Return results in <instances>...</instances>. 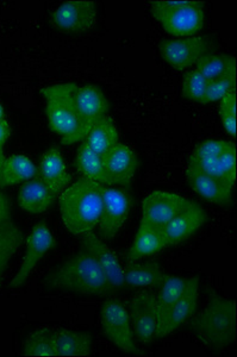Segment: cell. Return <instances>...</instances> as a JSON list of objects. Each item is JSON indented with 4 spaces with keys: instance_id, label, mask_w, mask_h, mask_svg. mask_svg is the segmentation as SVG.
<instances>
[{
    "instance_id": "obj_1",
    "label": "cell",
    "mask_w": 237,
    "mask_h": 357,
    "mask_svg": "<svg viewBox=\"0 0 237 357\" xmlns=\"http://www.w3.org/2000/svg\"><path fill=\"white\" fill-rule=\"evenodd\" d=\"M48 289L82 296H105L115 292L92 254L82 248L47 275Z\"/></svg>"
},
{
    "instance_id": "obj_2",
    "label": "cell",
    "mask_w": 237,
    "mask_h": 357,
    "mask_svg": "<svg viewBox=\"0 0 237 357\" xmlns=\"http://www.w3.org/2000/svg\"><path fill=\"white\" fill-rule=\"evenodd\" d=\"M104 187L82 176L60 193V215L72 235H86L97 227L102 213Z\"/></svg>"
},
{
    "instance_id": "obj_3",
    "label": "cell",
    "mask_w": 237,
    "mask_h": 357,
    "mask_svg": "<svg viewBox=\"0 0 237 357\" xmlns=\"http://www.w3.org/2000/svg\"><path fill=\"white\" fill-rule=\"evenodd\" d=\"M198 341L211 350H222L236 341V301L213 294L208 304L190 323Z\"/></svg>"
},
{
    "instance_id": "obj_4",
    "label": "cell",
    "mask_w": 237,
    "mask_h": 357,
    "mask_svg": "<svg viewBox=\"0 0 237 357\" xmlns=\"http://www.w3.org/2000/svg\"><path fill=\"white\" fill-rule=\"evenodd\" d=\"M74 82L56 84L41 89L45 98V114L50 129L60 135L62 144L70 146L82 142L86 130L82 126L73 102Z\"/></svg>"
},
{
    "instance_id": "obj_5",
    "label": "cell",
    "mask_w": 237,
    "mask_h": 357,
    "mask_svg": "<svg viewBox=\"0 0 237 357\" xmlns=\"http://www.w3.org/2000/svg\"><path fill=\"white\" fill-rule=\"evenodd\" d=\"M100 325L104 336L121 351L139 355L129 311L121 301L109 299L102 305Z\"/></svg>"
},
{
    "instance_id": "obj_6",
    "label": "cell",
    "mask_w": 237,
    "mask_h": 357,
    "mask_svg": "<svg viewBox=\"0 0 237 357\" xmlns=\"http://www.w3.org/2000/svg\"><path fill=\"white\" fill-rule=\"evenodd\" d=\"M196 202L172 192L153 191L146 197L141 210L139 225L161 230L176 215Z\"/></svg>"
},
{
    "instance_id": "obj_7",
    "label": "cell",
    "mask_w": 237,
    "mask_h": 357,
    "mask_svg": "<svg viewBox=\"0 0 237 357\" xmlns=\"http://www.w3.org/2000/svg\"><path fill=\"white\" fill-rule=\"evenodd\" d=\"M159 50L171 67L186 70L193 68L205 54L213 52V43L206 36L180 37L160 42Z\"/></svg>"
},
{
    "instance_id": "obj_8",
    "label": "cell",
    "mask_w": 237,
    "mask_h": 357,
    "mask_svg": "<svg viewBox=\"0 0 237 357\" xmlns=\"http://www.w3.org/2000/svg\"><path fill=\"white\" fill-rule=\"evenodd\" d=\"M131 210V197L115 186L104 187L98 232L102 240L112 241L127 222Z\"/></svg>"
},
{
    "instance_id": "obj_9",
    "label": "cell",
    "mask_w": 237,
    "mask_h": 357,
    "mask_svg": "<svg viewBox=\"0 0 237 357\" xmlns=\"http://www.w3.org/2000/svg\"><path fill=\"white\" fill-rule=\"evenodd\" d=\"M204 5L201 1L186 0L179 8L153 13V17L159 21L169 35L180 37L194 36L201 31L205 22Z\"/></svg>"
},
{
    "instance_id": "obj_10",
    "label": "cell",
    "mask_w": 237,
    "mask_h": 357,
    "mask_svg": "<svg viewBox=\"0 0 237 357\" xmlns=\"http://www.w3.org/2000/svg\"><path fill=\"white\" fill-rule=\"evenodd\" d=\"M55 244L56 243L48 224L45 220L35 224L26 238V247L21 267L11 281L10 287L18 289L23 286L25 281L29 279L33 269L37 267V264L41 262L47 252H49L55 247Z\"/></svg>"
},
{
    "instance_id": "obj_11",
    "label": "cell",
    "mask_w": 237,
    "mask_h": 357,
    "mask_svg": "<svg viewBox=\"0 0 237 357\" xmlns=\"http://www.w3.org/2000/svg\"><path fill=\"white\" fill-rule=\"evenodd\" d=\"M52 22L65 33H85L97 23V5L89 0L66 1L55 10Z\"/></svg>"
},
{
    "instance_id": "obj_12",
    "label": "cell",
    "mask_w": 237,
    "mask_h": 357,
    "mask_svg": "<svg viewBox=\"0 0 237 357\" xmlns=\"http://www.w3.org/2000/svg\"><path fill=\"white\" fill-rule=\"evenodd\" d=\"M129 317L135 338L141 343L156 340L158 335V312L155 296L153 293H139L129 301Z\"/></svg>"
},
{
    "instance_id": "obj_13",
    "label": "cell",
    "mask_w": 237,
    "mask_h": 357,
    "mask_svg": "<svg viewBox=\"0 0 237 357\" xmlns=\"http://www.w3.org/2000/svg\"><path fill=\"white\" fill-rule=\"evenodd\" d=\"M102 158L110 186L130 187L139 169V158L135 151L119 142Z\"/></svg>"
},
{
    "instance_id": "obj_14",
    "label": "cell",
    "mask_w": 237,
    "mask_h": 357,
    "mask_svg": "<svg viewBox=\"0 0 237 357\" xmlns=\"http://www.w3.org/2000/svg\"><path fill=\"white\" fill-rule=\"evenodd\" d=\"M73 102L86 134L91 126L109 114L110 110V104L105 94L94 85L79 86L74 84Z\"/></svg>"
},
{
    "instance_id": "obj_15",
    "label": "cell",
    "mask_w": 237,
    "mask_h": 357,
    "mask_svg": "<svg viewBox=\"0 0 237 357\" xmlns=\"http://www.w3.org/2000/svg\"><path fill=\"white\" fill-rule=\"evenodd\" d=\"M82 237V248H85L87 252L92 254L94 259L97 260L112 289L117 291L125 287L124 269L122 268V264L119 262L115 252L107 247L105 241L102 240L98 235H95L92 231Z\"/></svg>"
},
{
    "instance_id": "obj_16",
    "label": "cell",
    "mask_w": 237,
    "mask_h": 357,
    "mask_svg": "<svg viewBox=\"0 0 237 357\" xmlns=\"http://www.w3.org/2000/svg\"><path fill=\"white\" fill-rule=\"evenodd\" d=\"M208 215L199 204L194 203L174 217L161 229L168 247L185 242L208 222Z\"/></svg>"
},
{
    "instance_id": "obj_17",
    "label": "cell",
    "mask_w": 237,
    "mask_h": 357,
    "mask_svg": "<svg viewBox=\"0 0 237 357\" xmlns=\"http://www.w3.org/2000/svg\"><path fill=\"white\" fill-rule=\"evenodd\" d=\"M236 146L234 144L230 149L217 158H199L190 155L188 167L221 180L234 188L236 181Z\"/></svg>"
},
{
    "instance_id": "obj_18",
    "label": "cell",
    "mask_w": 237,
    "mask_h": 357,
    "mask_svg": "<svg viewBox=\"0 0 237 357\" xmlns=\"http://www.w3.org/2000/svg\"><path fill=\"white\" fill-rule=\"evenodd\" d=\"M186 178L193 191L208 203L218 206H229L231 204L234 188L221 180L188 167L186 169Z\"/></svg>"
},
{
    "instance_id": "obj_19",
    "label": "cell",
    "mask_w": 237,
    "mask_h": 357,
    "mask_svg": "<svg viewBox=\"0 0 237 357\" xmlns=\"http://www.w3.org/2000/svg\"><path fill=\"white\" fill-rule=\"evenodd\" d=\"M58 198L59 195L36 176L22 183L17 195V202L22 210L33 215H40L48 211Z\"/></svg>"
},
{
    "instance_id": "obj_20",
    "label": "cell",
    "mask_w": 237,
    "mask_h": 357,
    "mask_svg": "<svg viewBox=\"0 0 237 357\" xmlns=\"http://www.w3.org/2000/svg\"><path fill=\"white\" fill-rule=\"evenodd\" d=\"M199 284L201 280L198 276H193L188 279L185 292L180 296L179 301H176V304L168 316L167 321L161 333V338L174 333L184 324L185 321L193 317L196 312L198 298H199Z\"/></svg>"
},
{
    "instance_id": "obj_21",
    "label": "cell",
    "mask_w": 237,
    "mask_h": 357,
    "mask_svg": "<svg viewBox=\"0 0 237 357\" xmlns=\"http://www.w3.org/2000/svg\"><path fill=\"white\" fill-rule=\"evenodd\" d=\"M38 178L59 195L70 186L72 176L58 148H52L42 156Z\"/></svg>"
},
{
    "instance_id": "obj_22",
    "label": "cell",
    "mask_w": 237,
    "mask_h": 357,
    "mask_svg": "<svg viewBox=\"0 0 237 357\" xmlns=\"http://www.w3.org/2000/svg\"><path fill=\"white\" fill-rule=\"evenodd\" d=\"M188 279L186 278H179V276L169 275L167 274L165 278L164 282L161 284L158 296H155L156 312H158V321H159V328H158V335L156 340L161 338V333L164 330L165 324L167 321L168 316L172 311L176 301H179L180 296L188 286Z\"/></svg>"
},
{
    "instance_id": "obj_23",
    "label": "cell",
    "mask_w": 237,
    "mask_h": 357,
    "mask_svg": "<svg viewBox=\"0 0 237 357\" xmlns=\"http://www.w3.org/2000/svg\"><path fill=\"white\" fill-rule=\"evenodd\" d=\"M167 247V242L161 230L139 225L135 238L127 252L128 264H135L144 257L155 255Z\"/></svg>"
},
{
    "instance_id": "obj_24",
    "label": "cell",
    "mask_w": 237,
    "mask_h": 357,
    "mask_svg": "<svg viewBox=\"0 0 237 357\" xmlns=\"http://www.w3.org/2000/svg\"><path fill=\"white\" fill-rule=\"evenodd\" d=\"M166 275L158 261L130 264L124 269V282L132 289H156L164 282Z\"/></svg>"
},
{
    "instance_id": "obj_25",
    "label": "cell",
    "mask_w": 237,
    "mask_h": 357,
    "mask_svg": "<svg viewBox=\"0 0 237 357\" xmlns=\"http://www.w3.org/2000/svg\"><path fill=\"white\" fill-rule=\"evenodd\" d=\"M36 176H38V168L31 158L25 155L13 154L5 158L0 178V188L21 185Z\"/></svg>"
},
{
    "instance_id": "obj_26",
    "label": "cell",
    "mask_w": 237,
    "mask_h": 357,
    "mask_svg": "<svg viewBox=\"0 0 237 357\" xmlns=\"http://www.w3.org/2000/svg\"><path fill=\"white\" fill-rule=\"evenodd\" d=\"M84 142L97 154L102 155L119 143V134L114 118L109 114L100 118L87 131Z\"/></svg>"
},
{
    "instance_id": "obj_27",
    "label": "cell",
    "mask_w": 237,
    "mask_h": 357,
    "mask_svg": "<svg viewBox=\"0 0 237 357\" xmlns=\"http://www.w3.org/2000/svg\"><path fill=\"white\" fill-rule=\"evenodd\" d=\"M24 242V234L13 220L0 224V286L8 264Z\"/></svg>"
},
{
    "instance_id": "obj_28",
    "label": "cell",
    "mask_w": 237,
    "mask_h": 357,
    "mask_svg": "<svg viewBox=\"0 0 237 357\" xmlns=\"http://www.w3.org/2000/svg\"><path fill=\"white\" fill-rule=\"evenodd\" d=\"M59 356H89L93 338L90 333L74 330H55Z\"/></svg>"
},
{
    "instance_id": "obj_29",
    "label": "cell",
    "mask_w": 237,
    "mask_h": 357,
    "mask_svg": "<svg viewBox=\"0 0 237 357\" xmlns=\"http://www.w3.org/2000/svg\"><path fill=\"white\" fill-rule=\"evenodd\" d=\"M77 166L84 178H90L102 186H110L102 156L92 151L84 141L80 142L77 151Z\"/></svg>"
},
{
    "instance_id": "obj_30",
    "label": "cell",
    "mask_w": 237,
    "mask_h": 357,
    "mask_svg": "<svg viewBox=\"0 0 237 357\" xmlns=\"http://www.w3.org/2000/svg\"><path fill=\"white\" fill-rule=\"evenodd\" d=\"M193 68L211 82L228 74L236 73V57L213 50L205 54Z\"/></svg>"
},
{
    "instance_id": "obj_31",
    "label": "cell",
    "mask_w": 237,
    "mask_h": 357,
    "mask_svg": "<svg viewBox=\"0 0 237 357\" xmlns=\"http://www.w3.org/2000/svg\"><path fill=\"white\" fill-rule=\"evenodd\" d=\"M24 356L58 357L55 330L40 329L30 333L23 348Z\"/></svg>"
},
{
    "instance_id": "obj_32",
    "label": "cell",
    "mask_w": 237,
    "mask_h": 357,
    "mask_svg": "<svg viewBox=\"0 0 237 357\" xmlns=\"http://www.w3.org/2000/svg\"><path fill=\"white\" fill-rule=\"evenodd\" d=\"M237 73V72H236ZM236 73L228 74L208 82L204 97L201 104L208 105L211 102H220L221 99L233 91H236Z\"/></svg>"
},
{
    "instance_id": "obj_33",
    "label": "cell",
    "mask_w": 237,
    "mask_h": 357,
    "mask_svg": "<svg viewBox=\"0 0 237 357\" xmlns=\"http://www.w3.org/2000/svg\"><path fill=\"white\" fill-rule=\"evenodd\" d=\"M208 80L197 69H188L184 75L183 96L188 100L201 102L208 87Z\"/></svg>"
},
{
    "instance_id": "obj_34",
    "label": "cell",
    "mask_w": 237,
    "mask_h": 357,
    "mask_svg": "<svg viewBox=\"0 0 237 357\" xmlns=\"http://www.w3.org/2000/svg\"><path fill=\"white\" fill-rule=\"evenodd\" d=\"M233 146L234 143L229 142V141H224V139H220V138H211V139H206L201 144H198L194 148L191 156L199 158H217V156H220V155L230 149Z\"/></svg>"
},
{
    "instance_id": "obj_35",
    "label": "cell",
    "mask_w": 237,
    "mask_h": 357,
    "mask_svg": "<svg viewBox=\"0 0 237 357\" xmlns=\"http://www.w3.org/2000/svg\"><path fill=\"white\" fill-rule=\"evenodd\" d=\"M237 93L236 91L227 94L220 100V116H230L237 117Z\"/></svg>"
},
{
    "instance_id": "obj_36",
    "label": "cell",
    "mask_w": 237,
    "mask_h": 357,
    "mask_svg": "<svg viewBox=\"0 0 237 357\" xmlns=\"http://www.w3.org/2000/svg\"><path fill=\"white\" fill-rule=\"evenodd\" d=\"M13 220V203L6 193L0 190V224Z\"/></svg>"
},
{
    "instance_id": "obj_37",
    "label": "cell",
    "mask_w": 237,
    "mask_h": 357,
    "mask_svg": "<svg viewBox=\"0 0 237 357\" xmlns=\"http://www.w3.org/2000/svg\"><path fill=\"white\" fill-rule=\"evenodd\" d=\"M222 126L224 128V130L235 137L236 136V122L237 117H230V116H221Z\"/></svg>"
},
{
    "instance_id": "obj_38",
    "label": "cell",
    "mask_w": 237,
    "mask_h": 357,
    "mask_svg": "<svg viewBox=\"0 0 237 357\" xmlns=\"http://www.w3.org/2000/svg\"><path fill=\"white\" fill-rule=\"evenodd\" d=\"M11 135V126L6 119L0 121V149H4L5 143Z\"/></svg>"
},
{
    "instance_id": "obj_39",
    "label": "cell",
    "mask_w": 237,
    "mask_h": 357,
    "mask_svg": "<svg viewBox=\"0 0 237 357\" xmlns=\"http://www.w3.org/2000/svg\"><path fill=\"white\" fill-rule=\"evenodd\" d=\"M5 155L4 149H0V178H1V171H3V166H4Z\"/></svg>"
},
{
    "instance_id": "obj_40",
    "label": "cell",
    "mask_w": 237,
    "mask_h": 357,
    "mask_svg": "<svg viewBox=\"0 0 237 357\" xmlns=\"http://www.w3.org/2000/svg\"><path fill=\"white\" fill-rule=\"evenodd\" d=\"M3 119H5L4 107L0 104V121H3Z\"/></svg>"
}]
</instances>
